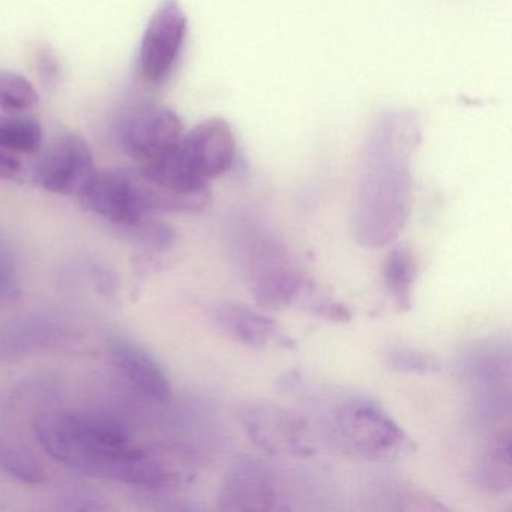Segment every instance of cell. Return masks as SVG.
<instances>
[{
  "label": "cell",
  "instance_id": "cell-1",
  "mask_svg": "<svg viewBox=\"0 0 512 512\" xmlns=\"http://www.w3.org/2000/svg\"><path fill=\"white\" fill-rule=\"evenodd\" d=\"M421 136V121L410 110H386L374 121L362 149L353 217L356 239L364 247H385L406 226L412 161Z\"/></svg>",
  "mask_w": 512,
  "mask_h": 512
},
{
  "label": "cell",
  "instance_id": "cell-2",
  "mask_svg": "<svg viewBox=\"0 0 512 512\" xmlns=\"http://www.w3.org/2000/svg\"><path fill=\"white\" fill-rule=\"evenodd\" d=\"M34 434L53 460L83 475L151 491L166 479L163 458L134 446L128 428L112 416L85 410L46 413L35 419Z\"/></svg>",
  "mask_w": 512,
  "mask_h": 512
},
{
  "label": "cell",
  "instance_id": "cell-3",
  "mask_svg": "<svg viewBox=\"0 0 512 512\" xmlns=\"http://www.w3.org/2000/svg\"><path fill=\"white\" fill-rule=\"evenodd\" d=\"M236 139L229 122L206 119L184 133L166 154L142 164L140 172L166 193L181 197H203L208 184L232 169Z\"/></svg>",
  "mask_w": 512,
  "mask_h": 512
},
{
  "label": "cell",
  "instance_id": "cell-4",
  "mask_svg": "<svg viewBox=\"0 0 512 512\" xmlns=\"http://www.w3.org/2000/svg\"><path fill=\"white\" fill-rule=\"evenodd\" d=\"M86 211L103 218L116 232L163 212L160 190L137 170H95L79 193Z\"/></svg>",
  "mask_w": 512,
  "mask_h": 512
},
{
  "label": "cell",
  "instance_id": "cell-5",
  "mask_svg": "<svg viewBox=\"0 0 512 512\" xmlns=\"http://www.w3.org/2000/svg\"><path fill=\"white\" fill-rule=\"evenodd\" d=\"M341 439L368 460H394L412 448L409 437L389 413L373 401H347L337 413Z\"/></svg>",
  "mask_w": 512,
  "mask_h": 512
},
{
  "label": "cell",
  "instance_id": "cell-6",
  "mask_svg": "<svg viewBox=\"0 0 512 512\" xmlns=\"http://www.w3.org/2000/svg\"><path fill=\"white\" fill-rule=\"evenodd\" d=\"M188 19L178 0H161L143 32L139 73L143 82L160 88L178 67L187 40Z\"/></svg>",
  "mask_w": 512,
  "mask_h": 512
},
{
  "label": "cell",
  "instance_id": "cell-7",
  "mask_svg": "<svg viewBox=\"0 0 512 512\" xmlns=\"http://www.w3.org/2000/svg\"><path fill=\"white\" fill-rule=\"evenodd\" d=\"M238 419L250 442L268 454L308 457L316 452L304 418L277 404H244Z\"/></svg>",
  "mask_w": 512,
  "mask_h": 512
},
{
  "label": "cell",
  "instance_id": "cell-8",
  "mask_svg": "<svg viewBox=\"0 0 512 512\" xmlns=\"http://www.w3.org/2000/svg\"><path fill=\"white\" fill-rule=\"evenodd\" d=\"M184 133L178 113L157 103H139L130 107L119 119L116 130L119 145L140 166L166 154Z\"/></svg>",
  "mask_w": 512,
  "mask_h": 512
},
{
  "label": "cell",
  "instance_id": "cell-9",
  "mask_svg": "<svg viewBox=\"0 0 512 512\" xmlns=\"http://www.w3.org/2000/svg\"><path fill=\"white\" fill-rule=\"evenodd\" d=\"M94 173V154L77 134L56 137L32 170L35 184L59 196L79 194Z\"/></svg>",
  "mask_w": 512,
  "mask_h": 512
},
{
  "label": "cell",
  "instance_id": "cell-10",
  "mask_svg": "<svg viewBox=\"0 0 512 512\" xmlns=\"http://www.w3.org/2000/svg\"><path fill=\"white\" fill-rule=\"evenodd\" d=\"M277 488L271 472L257 461L233 464L221 482L217 505L221 511L268 512L275 508Z\"/></svg>",
  "mask_w": 512,
  "mask_h": 512
},
{
  "label": "cell",
  "instance_id": "cell-11",
  "mask_svg": "<svg viewBox=\"0 0 512 512\" xmlns=\"http://www.w3.org/2000/svg\"><path fill=\"white\" fill-rule=\"evenodd\" d=\"M109 356L116 370L140 394L157 403L172 398V382L157 358L133 338L115 337L109 343Z\"/></svg>",
  "mask_w": 512,
  "mask_h": 512
},
{
  "label": "cell",
  "instance_id": "cell-12",
  "mask_svg": "<svg viewBox=\"0 0 512 512\" xmlns=\"http://www.w3.org/2000/svg\"><path fill=\"white\" fill-rule=\"evenodd\" d=\"M214 325L224 337L253 349H293L296 344L275 320L247 305H220L214 311Z\"/></svg>",
  "mask_w": 512,
  "mask_h": 512
},
{
  "label": "cell",
  "instance_id": "cell-13",
  "mask_svg": "<svg viewBox=\"0 0 512 512\" xmlns=\"http://www.w3.org/2000/svg\"><path fill=\"white\" fill-rule=\"evenodd\" d=\"M313 289L304 275L284 263L266 266L254 275V301L266 310L280 311L301 304Z\"/></svg>",
  "mask_w": 512,
  "mask_h": 512
},
{
  "label": "cell",
  "instance_id": "cell-14",
  "mask_svg": "<svg viewBox=\"0 0 512 512\" xmlns=\"http://www.w3.org/2000/svg\"><path fill=\"white\" fill-rule=\"evenodd\" d=\"M383 271L389 298L400 313H406L412 308L413 287L418 275L415 254L409 248H392L386 256Z\"/></svg>",
  "mask_w": 512,
  "mask_h": 512
},
{
  "label": "cell",
  "instance_id": "cell-15",
  "mask_svg": "<svg viewBox=\"0 0 512 512\" xmlns=\"http://www.w3.org/2000/svg\"><path fill=\"white\" fill-rule=\"evenodd\" d=\"M475 478L485 490L494 491V493H506L511 490V433L509 430L497 433L493 442L485 449L476 469Z\"/></svg>",
  "mask_w": 512,
  "mask_h": 512
},
{
  "label": "cell",
  "instance_id": "cell-16",
  "mask_svg": "<svg viewBox=\"0 0 512 512\" xmlns=\"http://www.w3.org/2000/svg\"><path fill=\"white\" fill-rule=\"evenodd\" d=\"M44 142L43 127L37 119L25 113L0 116V151L8 154L35 155Z\"/></svg>",
  "mask_w": 512,
  "mask_h": 512
},
{
  "label": "cell",
  "instance_id": "cell-17",
  "mask_svg": "<svg viewBox=\"0 0 512 512\" xmlns=\"http://www.w3.org/2000/svg\"><path fill=\"white\" fill-rule=\"evenodd\" d=\"M0 470L25 484H43L46 470L40 461L13 437L0 433Z\"/></svg>",
  "mask_w": 512,
  "mask_h": 512
},
{
  "label": "cell",
  "instance_id": "cell-18",
  "mask_svg": "<svg viewBox=\"0 0 512 512\" xmlns=\"http://www.w3.org/2000/svg\"><path fill=\"white\" fill-rule=\"evenodd\" d=\"M38 103L40 97L31 80L16 71L0 68V109L20 115L31 112Z\"/></svg>",
  "mask_w": 512,
  "mask_h": 512
},
{
  "label": "cell",
  "instance_id": "cell-19",
  "mask_svg": "<svg viewBox=\"0 0 512 512\" xmlns=\"http://www.w3.org/2000/svg\"><path fill=\"white\" fill-rule=\"evenodd\" d=\"M386 365L389 370L398 373L430 374L439 373L442 365L434 356L422 350L409 349V347H395L386 355Z\"/></svg>",
  "mask_w": 512,
  "mask_h": 512
},
{
  "label": "cell",
  "instance_id": "cell-20",
  "mask_svg": "<svg viewBox=\"0 0 512 512\" xmlns=\"http://www.w3.org/2000/svg\"><path fill=\"white\" fill-rule=\"evenodd\" d=\"M19 263L10 242L0 235V302L19 296Z\"/></svg>",
  "mask_w": 512,
  "mask_h": 512
},
{
  "label": "cell",
  "instance_id": "cell-21",
  "mask_svg": "<svg viewBox=\"0 0 512 512\" xmlns=\"http://www.w3.org/2000/svg\"><path fill=\"white\" fill-rule=\"evenodd\" d=\"M301 307L313 316L328 320V322L349 323L352 320V313L346 305L335 301V299L317 295L314 289L301 302Z\"/></svg>",
  "mask_w": 512,
  "mask_h": 512
},
{
  "label": "cell",
  "instance_id": "cell-22",
  "mask_svg": "<svg viewBox=\"0 0 512 512\" xmlns=\"http://www.w3.org/2000/svg\"><path fill=\"white\" fill-rule=\"evenodd\" d=\"M35 71L41 85L46 89H53L61 80V64L58 53L49 44H38L34 52Z\"/></svg>",
  "mask_w": 512,
  "mask_h": 512
},
{
  "label": "cell",
  "instance_id": "cell-23",
  "mask_svg": "<svg viewBox=\"0 0 512 512\" xmlns=\"http://www.w3.org/2000/svg\"><path fill=\"white\" fill-rule=\"evenodd\" d=\"M398 500L401 502L400 509H410V511H442V509H446L430 494L419 490L403 491Z\"/></svg>",
  "mask_w": 512,
  "mask_h": 512
},
{
  "label": "cell",
  "instance_id": "cell-24",
  "mask_svg": "<svg viewBox=\"0 0 512 512\" xmlns=\"http://www.w3.org/2000/svg\"><path fill=\"white\" fill-rule=\"evenodd\" d=\"M61 508L67 509V511H106L109 506L89 494H71V496L65 497Z\"/></svg>",
  "mask_w": 512,
  "mask_h": 512
},
{
  "label": "cell",
  "instance_id": "cell-25",
  "mask_svg": "<svg viewBox=\"0 0 512 512\" xmlns=\"http://www.w3.org/2000/svg\"><path fill=\"white\" fill-rule=\"evenodd\" d=\"M22 172L23 164L17 155L0 151V181H16Z\"/></svg>",
  "mask_w": 512,
  "mask_h": 512
}]
</instances>
